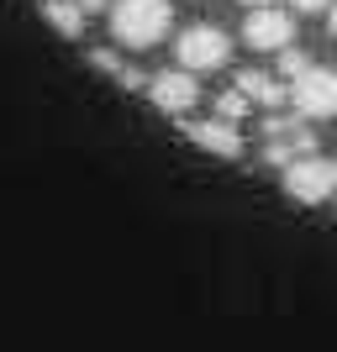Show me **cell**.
I'll list each match as a JSON object with an SVG mask.
<instances>
[{"label": "cell", "instance_id": "cell-9", "mask_svg": "<svg viewBox=\"0 0 337 352\" xmlns=\"http://www.w3.org/2000/svg\"><path fill=\"white\" fill-rule=\"evenodd\" d=\"M43 16L53 21V32H63V37H79V32H85L79 0H43Z\"/></svg>", "mask_w": 337, "mask_h": 352}, {"label": "cell", "instance_id": "cell-3", "mask_svg": "<svg viewBox=\"0 0 337 352\" xmlns=\"http://www.w3.org/2000/svg\"><path fill=\"white\" fill-rule=\"evenodd\" d=\"M285 195L295 206H322L337 195V163L316 158V153H300V158L285 163Z\"/></svg>", "mask_w": 337, "mask_h": 352}, {"label": "cell", "instance_id": "cell-2", "mask_svg": "<svg viewBox=\"0 0 337 352\" xmlns=\"http://www.w3.org/2000/svg\"><path fill=\"white\" fill-rule=\"evenodd\" d=\"M174 58H179V69H190V74L227 69V63H232V37H227L221 27H211V21H195V27L179 32Z\"/></svg>", "mask_w": 337, "mask_h": 352}, {"label": "cell", "instance_id": "cell-7", "mask_svg": "<svg viewBox=\"0 0 337 352\" xmlns=\"http://www.w3.org/2000/svg\"><path fill=\"white\" fill-rule=\"evenodd\" d=\"M190 132V142L195 147H205V153H216V158H243V132H237L232 121H190L185 126Z\"/></svg>", "mask_w": 337, "mask_h": 352}, {"label": "cell", "instance_id": "cell-10", "mask_svg": "<svg viewBox=\"0 0 337 352\" xmlns=\"http://www.w3.org/2000/svg\"><path fill=\"white\" fill-rule=\"evenodd\" d=\"M248 105H253V100H248V95H243V89L232 85V89H227V95L216 100V116H221V121H237L243 111H248Z\"/></svg>", "mask_w": 337, "mask_h": 352}, {"label": "cell", "instance_id": "cell-6", "mask_svg": "<svg viewBox=\"0 0 337 352\" xmlns=\"http://www.w3.org/2000/svg\"><path fill=\"white\" fill-rule=\"evenodd\" d=\"M243 43H248L253 53H279L285 43H295V21H290V11L253 6L248 21H243Z\"/></svg>", "mask_w": 337, "mask_h": 352}, {"label": "cell", "instance_id": "cell-4", "mask_svg": "<svg viewBox=\"0 0 337 352\" xmlns=\"http://www.w3.org/2000/svg\"><path fill=\"white\" fill-rule=\"evenodd\" d=\"M285 100L295 105V116L300 121H327V116H337V69H300L290 79V95Z\"/></svg>", "mask_w": 337, "mask_h": 352}, {"label": "cell", "instance_id": "cell-11", "mask_svg": "<svg viewBox=\"0 0 337 352\" xmlns=\"http://www.w3.org/2000/svg\"><path fill=\"white\" fill-rule=\"evenodd\" d=\"M306 63H311V58H306V47H290V43L279 47V74H285V79H295Z\"/></svg>", "mask_w": 337, "mask_h": 352}, {"label": "cell", "instance_id": "cell-12", "mask_svg": "<svg viewBox=\"0 0 337 352\" xmlns=\"http://www.w3.org/2000/svg\"><path fill=\"white\" fill-rule=\"evenodd\" d=\"M290 6H295V11H300V16H322L327 6H332V0H290Z\"/></svg>", "mask_w": 337, "mask_h": 352}, {"label": "cell", "instance_id": "cell-14", "mask_svg": "<svg viewBox=\"0 0 337 352\" xmlns=\"http://www.w3.org/2000/svg\"><path fill=\"white\" fill-rule=\"evenodd\" d=\"M327 11H332V16H327V27H332V37H337V0L327 6Z\"/></svg>", "mask_w": 337, "mask_h": 352}, {"label": "cell", "instance_id": "cell-1", "mask_svg": "<svg viewBox=\"0 0 337 352\" xmlns=\"http://www.w3.org/2000/svg\"><path fill=\"white\" fill-rule=\"evenodd\" d=\"M174 27L169 0H111V37L121 47H153Z\"/></svg>", "mask_w": 337, "mask_h": 352}, {"label": "cell", "instance_id": "cell-5", "mask_svg": "<svg viewBox=\"0 0 337 352\" xmlns=\"http://www.w3.org/2000/svg\"><path fill=\"white\" fill-rule=\"evenodd\" d=\"M147 100L159 105L163 116H185L195 100H201V85H195L190 69H163V74H147Z\"/></svg>", "mask_w": 337, "mask_h": 352}, {"label": "cell", "instance_id": "cell-15", "mask_svg": "<svg viewBox=\"0 0 337 352\" xmlns=\"http://www.w3.org/2000/svg\"><path fill=\"white\" fill-rule=\"evenodd\" d=\"M243 6H274V0H243Z\"/></svg>", "mask_w": 337, "mask_h": 352}, {"label": "cell", "instance_id": "cell-13", "mask_svg": "<svg viewBox=\"0 0 337 352\" xmlns=\"http://www.w3.org/2000/svg\"><path fill=\"white\" fill-rule=\"evenodd\" d=\"M105 6H111V0H79V11H85V16L90 11H105Z\"/></svg>", "mask_w": 337, "mask_h": 352}, {"label": "cell", "instance_id": "cell-8", "mask_svg": "<svg viewBox=\"0 0 337 352\" xmlns=\"http://www.w3.org/2000/svg\"><path fill=\"white\" fill-rule=\"evenodd\" d=\"M237 89H243L248 100H258L264 111H279V105H285V95H290V89H285V79H274V74H253V69L237 74Z\"/></svg>", "mask_w": 337, "mask_h": 352}]
</instances>
